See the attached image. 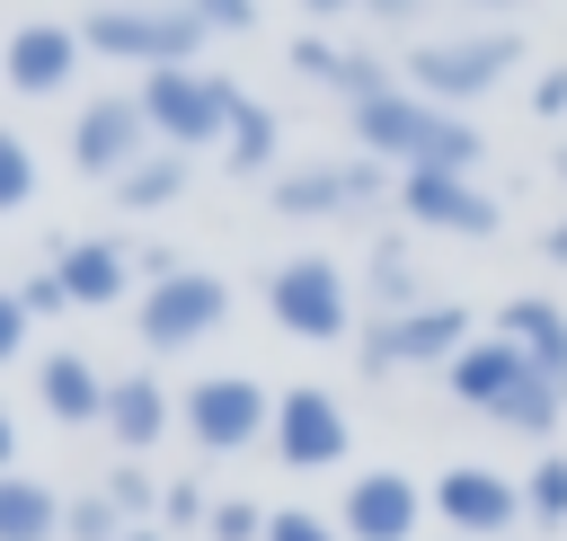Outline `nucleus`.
<instances>
[{
  "instance_id": "nucleus-1",
  "label": "nucleus",
  "mask_w": 567,
  "mask_h": 541,
  "mask_svg": "<svg viewBox=\"0 0 567 541\" xmlns=\"http://www.w3.org/2000/svg\"><path fill=\"white\" fill-rule=\"evenodd\" d=\"M346 133H354V151L381 160L390 177H408V169H461V177H478V160H487V133H478L470 115L416 98L408 80H390V89L363 98V106H346Z\"/></svg>"
},
{
  "instance_id": "nucleus-2",
  "label": "nucleus",
  "mask_w": 567,
  "mask_h": 541,
  "mask_svg": "<svg viewBox=\"0 0 567 541\" xmlns=\"http://www.w3.org/2000/svg\"><path fill=\"white\" fill-rule=\"evenodd\" d=\"M523 71V35L514 27H478V18H461V27H443V35H416L408 53H399V80L416 89V98H434V106H478V98H496L505 80Z\"/></svg>"
},
{
  "instance_id": "nucleus-3",
  "label": "nucleus",
  "mask_w": 567,
  "mask_h": 541,
  "mask_svg": "<svg viewBox=\"0 0 567 541\" xmlns=\"http://www.w3.org/2000/svg\"><path fill=\"white\" fill-rule=\"evenodd\" d=\"M266 319H275L292 346H354L363 293H354V275H346L337 257L301 248V257H275V275H266Z\"/></svg>"
},
{
  "instance_id": "nucleus-4",
  "label": "nucleus",
  "mask_w": 567,
  "mask_h": 541,
  "mask_svg": "<svg viewBox=\"0 0 567 541\" xmlns=\"http://www.w3.org/2000/svg\"><path fill=\"white\" fill-rule=\"evenodd\" d=\"M80 44L97 62H133V71H168V62H204V18L186 0H97L80 18Z\"/></svg>"
},
{
  "instance_id": "nucleus-5",
  "label": "nucleus",
  "mask_w": 567,
  "mask_h": 541,
  "mask_svg": "<svg viewBox=\"0 0 567 541\" xmlns=\"http://www.w3.org/2000/svg\"><path fill=\"white\" fill-rule=\"evenodd\" d=\"M142 115H151V142L159 151H221L230 133V106H239V80L204 71V62H168V71H142Z\"/></svg>"
},
{
  "instance_id": "nucleus-6",
  "label": "nucleus",
  "mask_w": 567,
  "mask_h": 541,
  "mask_svg": "<svg viewBox=\"0 0 567 541\" xmlns=\"http://www.w3.org/2000/svg\"><path fill=\"white\" fill-rule=\"evenodd\" d=\"M470 337H478V310H470V302H416V310L363 319V328H354V364H363V381H390V372H443Z\"/></svg>"
},
{
  "instance_id": "nucleus-7",
  "label": "nucleus",
  "mask_w": 567,
  "mask_h": 541,
  "mask_svg": "<svg viewBox=\"0 0 567 541\" xmlns=\"http://www.w3.org/2000/svg\"><path fill=\"white\" fill-rule=\"evenodd\" d=\"M399 195V177L381 169V160H284L275 177H266V204L284 213V222H363V213H381Z\"/></svg>"
},
{
  "instance_id": "nucleus-8",
  "label": "nucleus",
  "mask_w": 567,
  "mask_h": 541,
  "mask_svg": "<svg viewBox=\"0 0 567 541\" xmlns=\"http://www.w3.org/2000/svg\"><path fill=\"white\" fill-rule=\"evenodd\" d=\"M177 426H186L195 452L239 461V452L266 443V426H275V390H266L257 372H195V381L177 390Z\"/></svg>"
},
{
  "instance_id": "nucleus-9",
  "label": "nucleus",
  "mask_w": 567,
  "mask_h": 541,
  "mask_svg": "<svg viewBox=\"0 0 567 541\" xmlns=\"http://www.w3.org/2000/svg\"><path fill=\"white\" fill-rule=\"evenodd\" d=\"M221 319H230V284H221L213 266H177V275H159V284L133 293L142 355H186V346H204Z\"/></svg>"
},
{
  "instance_id": "nucleus-10",
  "label": "nucleus",
  "mask_w": 567,
  "mask_h": 541,
  "mask_svg": "<svg viewBox=\"0 0 567 541\" xmlns=\"http://www.w3.org/2000/svg\"><path fill=\"white\" fill-rule=\"evenodd\" d=\"M425 506L452 541H514L523 523V479H505L496 461H443L425 479Z\"/></svg>"
},
{
  "instance_id": "nucleus-11",
  "label": "nucleus",
  "mask_w": 567,
  "mask_h": 541,
  "mask_svg": "<svg viewBox=\"0 0 567 541\" xmlns=\"http://www.w3.org/2000/svg\"><path fill=\"white\" fill-rule=\"evenodd\" d=\"M266 443H275V461L284 470H346V452H354V417H346V399L337 390H319V381H292V390H275V426H266Z\"/></svg>"
},
{
  "instance_id": "nucleus-12",
  "label": "nucleus",
  "mask_w": 567,
  "mask_h": 541,
  "mask_svg": "<svg viewBox=\"0 0 567 541\" xmlns=\"http://www.w3.org/2000/svg\"><path fill=\"white\" fill-rule=\"evenodd\" d=\"M390 213L408 231H443V239H496V222H505L496 186H478L461 169H408L399 195H390Z\"/></svg>"
},
{
  "instance_id": "nucleus-13",
  "label": "nucleus",
  "mask_w": 567,
  "mask_h": 541,
  "mask_svg": "<svg viewBox=\"0 0 567 541\" xmlns=\"http://www.w3.org/2000/svg\"><path fill=\"white\" fill-rule=\"evenodd\" d=\"M159 142H151V115H142V98L133 89H106V98H89L80 115H71V169L89 177V186H115L133 160H151Z\"/></svg>"
},
{
  "instance_id": "nucleus-14",
  "label": "nucleus",
  "mask_w": 567,
  "mask_h": 541,
  "mask_svg": "<svg viewBox=\"0 0 567 541\" xmlns=\"http://www.w3.org/2000/svg\"><path fill=\"white\" fill-rule=\"evenodd\" d=\"M80 62H89L80 18H18V27L0 35V80H9L18 98H62V89L80 80Z\"/></svg>"
},
{
  "instance_id": "nucleus-15",
  "label": "nucleus",
  "mask_w": 567,
  "mask_h": 541,
  "mask_svg": "<svg viewBox=\"0 0 567 541\" xmlns=\"http://www.w3.org/2000/svg\"><path fill=\"white\" fill-rule=\"evenodd\" d=\"M434 506L408 470H354L346 497H337V532L346 541H425Z\"/></svg>"
},
{
  "instance_id": "nucleus-16",
  "label": "nucleus",
  "mask_w": 567,
  "mask_h": 541,
  "mask_svg": "<svg viewBox=\"0 0 567 541\" xmlns=\"http://www.w3.org/2000/svg\"><path fill=\"white\" fill-rule=\"evenodd\" d=\"M523 381H540V364H532L514 337H496V328H478V337H470V346L443 364V390H452L470 417H487V426H496V417L523 399Z\"/></svg>"
},
{
  "instance_id": "nucleus-17",
  "label": "nucleus",
  "mask_w": 567,
  "mask_h": 541,
  "mask_svg": "<svg viewBox=\"0 0 567 541\" xmlns=\"http://www.w3.org/2000/svg\"><path fill=\"white\" fill-rule=\"evenodd\" d=\"M284 62H292V80H310V89H328L337 106H363V98H381V89L399 80L381 44H337L328 27H301V35L284 44Z\"/></svg>"
},
{
  "instance_id": "nucleus-18",
  "label": "nucleus",
  "mask_w": 567,
  "mask_h": 541,
  "mask_svg": "<svg viewBox=\"0 0 567 541\" xmlns=\"http://www.w3.org/2000/svg\"><path fill=\"white\" fill-rule=\"evenodd\" d=\"M53 275H62L71 310H115V302H133V293H142V275H133V239H115V231L53 239Z\"/></svg>"
},
{
  "instance_id": "nucleus-19",
  "label": "nucleus",
  "mask_w": 567,
  "mask_h": 541,
  "mask_svg": "<svg viewBox=\"0 0 567 541\" xmlns=\"http://www.w3.org/2000/svg\"><path fill=\"white\" fill-rule=\"evenodd\" d=\"M168 426H177V390H168L159 372H115V381H106V443H115L124 461H142Z\"/></svg>"
},
{
  "instance_id": "nucleus-20",
  "label": "nucleus",
  "mask_w": 567,
  "mask_h": 541,
  "mask_svg": "<svg viewBox=\"0 0 567 541\" xmlns=\"http://www.w3.org/2000/svg\"><path fill=\"white\" fill-rule=\"evenodd\" d=\"M106 381H115V372H97L80 346L35 355V408H44L53 426H106Z\"/></svg>"
},
{
  "instance_id": "nucleus-21",
  "label": "nucleus",
  "mask_w": 567,
  "mask_h": 541,
  "mask_svg": "<svg viewBox=\"0 0 567 541\" xmlns=\"http://www.w3.org/2000/svg\"><path fill=\"white\" fill-rule=\"evenodd\" d=\"M496 337H514L558 390H567V302L558 293H514V302H496V319H487Z\"/></svg>"
},
{
  "instance_id": "nucleus-22",
  "label": "nucleus",
  "mask_w": 567,
  "mask_h": 541,
  "mask_svg": "<svg viewBox=\"0 0 567 541\" xmlns=\"http://www.w3.org/2000/svg\"><path fill=\"white\" fill-rule=\"evenodd\" d=\"M186 186H195V160H186V151H151V160H133V169L106 186V204L133 213V222H151V213H177Z\"/></svg>"
},
{
  "instance_id": "nucleus-23",
  "label": "nucleus",
  "mask_w": 567,
  "mask_h": 541,
  "mask_svg": "<svg viewBox=\"0 0 567 541\" xmlns=\"http://www.w3.org/2000/svg\"><path fill=\"white\" fill-rule=\"evenodd\" d=\"M221 169H230V177H275V169H284V115H275L266 98H248V89H239V106H230Z\"/></svg>"
},
{
  "instance_id": "nucleus-24",
  "label": "nucleus",
  "mask_w": 567,
  "mask_h": 541,
  "mask_svg": "<svg viewBox=\"0 0 567 541\" xmlns=\"http://www.w3.org/2000/svg\"><path fill=\"white\" fill-rule=\"evenodd\" d=\"M354 293L372 302V319H390V310H416V302H434L425 293V275H416V257H408V239L399 231H381L372 248H363V275H354Z\"/></svg>"
},
{
  "instance_id": "nucleus-25",
  "label": "nucleus",
  "mask_w": 567,
  "mask_h": 541,
  "mask_svg": "<svg viewBox=\"0 0 567 541\" xmlns=\"http://www.w3.org/2000/svg\"><path fill=\"white\" fill-rule=\"evenodd\" d=\"M0 541H62V497L35 470H0Z\"/></svg>"
},
{
  "instance_id": "nucleus-26",
  "label": "nucleus",
  "mask_w": 567,
  "mask_h": 541,
  "mask_svg": "<svg viewBox=\"0 0 567 541\" xmlns=\"http://www.w3.org/2000/svg\"><path fill=\"white\" fill-rule=\"evenodd\" d=\"M523 523H540V532L567 523V452H549V443H540V461L523 479Z\"/></svg>"
},
{
  "instance_id": "nucleus-27",
  "label": "nucleus",
  "mask_w": 567,
  "mask_h": 541,
  "mask_svg": "<svg viewBox=\"0 0 567 541\" xmlns=\"http://www.w3.org/2000/svg\"><path fill=\"white\" fill-rule=\"evenodd\" d=\"M97 488H106V506H115L124 523H159V488H168V479H151V461H115Z\"/></svg>"
},
{
  "instance_id": "nucleus-28",
  "label": "nucleus",
  "mask_w": 567,
  "mask_h": 541,
  "mask_svg": "<svg viewBox=\"0 0 567 541\" xmlns=\"http://www.w3.org/2000/svg\"><path fill=\"white\" fill-rule=\"evenodd\" d=\"M204 514H213V488L177 470V479L159 488V532H168V541H204Z\"/></svg>"
},
{
  "instance_id": "nucleus-29",
  "label": "nucleus",
  "mask_w": 567,
  "mask_h": 541,
  "mask_svg": "<svg viewBox=\"0 0 567 541\" xmlns=\"http://www.w3.org/2000/svg\"><path fill=\"white\" fill-rule=\"evenodd\" d=\"M35 186H44V169H35V142L0 124V213H27V204H35Z\"/></svg>"
},
{
  "instance_id": "nucleus-30",
  "label": "nucleus",
  "mask_w": 567,
  "mask_h": 541,
  "mask_svg": "<svg viewBox=\"0 0 567 541\" xmlns=\"http://www.w3.org/2000/svg\"><path fill=\"white\" fill-rule=\"evenodd\" d=\"M133 523L106 506V488H80V497H62V541H124Z\"/></svg>"
},
{
  "instance_id": "nucleus-31",
  "label": "nucleus",
  "mask_w": 567,
  "mask_h": 541,
  "mask_svg": "<svg viewBox=\"0 0 567 541\" xmlns=\"http://www.w3.org/2000/svg\"><path fill=\"white\" fill-rule=\"evenodd\" d=\"M266 523H275V506H257V497H213L204 541H266Z\"/></svg>"
},
{
  "instance_id": "nucleus-32",
  "label": "nucleus",
  "mask_w": 567,
  "mask_h": 541,
  "mask_svg": "<svg viewBox=\"0 0 567 541\" xmlns=\"http://www.w3.org/2000/svg\"><path fill=\"white\" fill-rule=\"evenodd\" d=\"M9 293H18V302H27V319H62V310H71V293H62V275H53V257H44V266H35V275H18V284H9Z\"/></svg>"
},
{
  "instance_id": "nucleus-33",
  "label": "nucleus",
  "mask_w": 567,
  "mask_h": 541,
  "mask_svg": "<svg viewBox=\"0 0 567 541\" xmlns=\"http://www.w3.org/2000/svg\"><path fill=\"white\" fill-rule=\"evenodd\" d=\"M266 541H346V532H337V514H319V506H275Z\"/></svg>"
},
{
  "instance_id": "nucleus-34",
  "label": "nucleus",
  "mask_w": 567,
  "mask_h": 541,
  "mask_svg": "<svg viewBox=\"0 0 567 541\" xmlns=\"http://www.w3.org/2000/svg\"><path fill=\"white\" fill-rule=\"evenodd\" d=\"M186 9L204 18V35H213V44H221V35H248V27H257V0H186Z\"/></svg>"
},
{
  "instance_id": "nucleus-35",
  "label": "nucleus",
  "mask_w": 567,
  "mask_h": 541,
  "mask_svg": "<svg viewBox=\"0 0 567 541\" xmlns=\"http://www.w3.org/2000/svg\"><path fill=\"white\" fill-rule=\"evenodd\" d=\"M532 115H540V124H567V62H549V71L532 80Z\"/></svg>"
},
{
  "instance_id": "nucleus-36",
  "label": "nucleus",
  "mask_w": 567,
  "mask_h": 541,
  "mask_svg": "<svg viewBox=\"0 0 567 541\" xmlns=\"http://www.w3.org/2000/svg\"><path fill=\"white\" fill-rule=\"evenodd\" d=\"M27 328H35V319H27V302L0 284V364H18V355H27Z\"/></svg>"
},
{
  "instance_id": "nucleus-37",
  "label": "nucleus",
  "mask_w": 567,
  "mask_h": 541,
  "mask_svg": "<svg viewBox=\"0 0 567 541\" xmlns=\"http://www.w3.org/2000/svg\"><path fill=\"white\" fill-rule=\"evenodd\" d=\"M177 266H186L177 248H159V239H133V275H142V284H159V275H177Z\"/></svg>"
},
{
  "instance_id": "nucleus-38",
  "label": "nucleus",
  "mask_w": 567,
  "mask_h": 541,
  "mask_svg": "<svg viewBox=\"0 0 567 541\" xmlns=\"http://www.w3.org/2000/svg\"><path fill=\"white\" fill-rule=\"evenodd\" d=\"M425 9H434V0H363V18H372V27H416Z\"/></svg>"
},
{
  "instance_id": "nucleus-39",
  "label": "nucleus",
  "mask_w": 567,
  "mask_h": 541,
  "mask_svg": "<svg viewBox=\"0 0 567 541\" xmlns=\"http://www.w3.org/2000/svg\"><path fill=\"white\" fill-rule=\"evenodd\" d=\"M461 18H478V27H514V9H532V0H452Z\"/></svg>"
},
{
  "instance_id": "nucleus-40",
  "label": "nucleus",
  "mask_w": 567,
  "mask_h": 541,
  "mask_svg": "<svg viewBox=\"0 0 567 541\" xmlns=\"http://www.w3.org/2000/svg\"><path fill=\"white\" fill-rule=\"evenodd\" d=\"M292 9H301V18H310V27H328V18H354V9H363V0H292Z\"/></svg>"
},
{
  "instance_id": "nucleus-41",
  "label": "nucleus",
  "mask_w": 567,
  "mask_h": 541,
  "mask_svg": "<svg viewBox=\"0 0 567 541\" xmlns=\"http://www.w3.org/2000/svg\"><path fill=\"white\" fill-rule=\"evenodd\" d=\"M540 257H549V266H567V222H549V231H540Z\"/></svg>"
},
{
  "instance_id": "nucleus-42",
  "label": "nucleus",
  "mask_w": 567,
  "mask_h": 541,
  "mask_svg": "<svg viewBox=\"0 0 567 541\" xmlns=\"http://www.w3.org/2000/svg\"><path fill=\"white\" fill-rule=\"evenodd\" d=\"M0 470H18V417L0 408Z\"/></svg>"
},
{
  "instance_id": "nucleus-43",
  "label": "nucleus",
  "mask_w": 567,
  "mask_h": 541,
  "mask_svg": "<svg viewBox=\"0 0 567 541\" xmlns=\"http://www.w3.org/2000/svg\"><path fill=\"white\" fill-rule=\"evenodd\" d=\"M124 541H168V532H159V523H133V532H124Z\"/></svg>"
},
{
  "instance_id": "nucleus-44",
  "label": "nucleus",
  "mask_w": 567,
  "mask_h": 541,
  "mask_svg": "<svg viewBox=\"0 0 567 541\" xmlns=\"http://www.w3.org/2000/svg\"><path fill=\"white\" fill-rule=\"evenodd\" d=\"M549 169H558V177H567V142H558V160H549Z\"/></svg>"
},
{
  "instance_id": "nucleus-45",
  "label": "nucleus",
  "mask_w": 567,
  "mask_h": 541,
  "mask_svg": "<svg viewBox=\"0 0 567 541\" xmlns=\"http://www.w3.org/2000/svg\"><path fill=\"white\" fill-rule=\"evenodd\" d=\"M443 541H452V532H443Z\"/></svg>"
}]
</instances>
